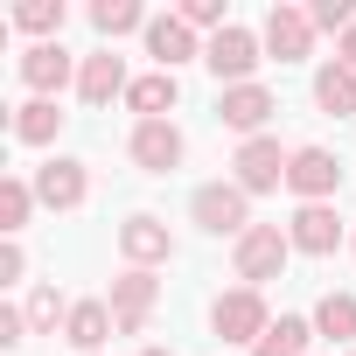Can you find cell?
<instances>
[{"mask_svg":"<svg viewBox=\"0 0 356 356\" xmlns=\"http://www.w3.org/2000/svg\"><path fill=\"white\" fill-rule=\"evenodd\" d=\"M84 196H91V175H84V161L56 154V161H42V168H35V203H42V210H77Z\"/></svg>","mask_w":356,"mask_h":356,"instance_id":"8fae6325","label":"cell"},{"mask_svg":"<svg viewBox=\"0 0 356 356\" xmlns=\"http://www.w3.org/2000/svg\"><path fill=\"white\" fill-rule=\"evenodd\" d=\"M273 112H280V98H273L266 84H231V91L217 98V119H224L231 133H245V140H259Z\"/></svg>","mask_w":356,"mask_h":356,"instance_id":"7c38bea8","label":"cell"},{"mask_svg":"<svg viewBox=\"0 0 356 356\" xmlns=\"http://www.w3.org/2000/svg\"><path fill=\"white\" fill-rule=\"evenodd\" d=\"M307 335H314V321H300V314H280L259 342H252V356H307Z\"/></svg>","mask_w":356,"mask_h":356,"instance_id":"7402d4cb","label":"cell"},{"mask_svg":"<svg viewBox=\"0 0 356 356\" xmlns=\"http://www.w3.org/2000/svg\"><path fill=\"white\" fill-rule=\"evenodd\" d=\"M203 63L217 70V84L231 91V84H252V70L266 63V42L245 29V22H231V29H217L210 42H203Z\"/></svg>","mask_w":356,"mask_h":356,"instance_id":"6da1fadb","label":"cell"},{"mask_svg":"<svg viewBox=\"0 0 356 356\" xmlns=\"http://www.w3.org/2000/svg\"><path fill=\"white\" fill-rule=\"evenodd\" d=\"M133 91V77H126V56L119 49H91L84 56V70H77V98L91 105V112H105L112 98H126Z\"/></svg>","mask_w":356,"mask_h":356,"instance_id":"9c48e42d","label":"cell"},{"mask_svg":"<svg viewBox=\"0 0 356 356\" xmlns=\"http://www.w3.org/2000/svg\"><path fill=\"white\" fill-rule=\"evenodd\" d=\"M259 42H266V56H280V63H307V56H314V22H307V8H293V0L266 8Z\"/></svg>","mask_w":356,"mask_h":356,"instance_id":"8992f818","label":"cell"},{"mask_svg":"<svg viewBox=\"0 0 356 356\" xmlns=\"http://www.w3.org/2000/svg\"><path fill=\"white\" fill-rule=\"evenodd\" d=\"M29 210H35V182L8 175V182H0V231H8V238H22V231H29Z\"/></svg>","mask_w":356,"mask_h":356,"instance_id":"cb8c5ba5","label":"cell"},{"mask_svg":"<svg viewBox=\"0 0 356 356\" xmlns=\"http://www.w3.org/2000/svg\"><path fill=\"white\" fill-rule=\"evenodd\" d=\"M63 133V112H56V98H29L22 112H15V140L22 147H49Z\"/></svg>","mask_w":356,"mask_h":356,"instance_id":"44dd1931","label":"cell"},{"mask_svg":"<svg viewBox=\"0 0 356 356\" xmlns=\"http://www.w3.org/2000/svg\"><path fill=\"white\" fill-rule=\"evenodd\" d=\"M112 328H119V321H112V300H70V321H63V342L91 356V349H98V342H105Z\"/></svg>","mask_w":356,"mask_h":356,"instance_id":"e0dca14e","label":"cell"},{"mask_svg":"<svg viewBox=\"0 0 356 356\" xmlns=\"http://www.w3.org/2000/svg\"><path fill=\"white\" fill-rule=\"evenodd\" d=\"M147 22H154V15L140 8V0H98V8H91V29L105 35V49H112L119 35H133V29L147 35Z\"/></svg>","mask_w":356,"mask_h":356,"instance_id":"ffe728a7","label":"cell"},{"mask_svg":"<svg viewBox=\"0 0 356 356\" xmlns=\"http://www.w3.org/2000/svg\"><path fill=\"white\" fill-rule=\"evenodd\" d=\"M286 252H293V238H286L280 224H252V231L238 238L231 266H238V280H245V286H266V280H280V273H286Z\"/></svg>","mask_w":356,"mask_h":356,"instance_id":"3957f363","label":"cell"},{"mask_svg":"<svg viewBox=\"0 0 356 356\" xmlns=\"http://www.w3.org/2000/svg\"><path fill=\"white\" fill-rule=\"evenodd\" d=\"M77 70H84V63H70L63 42H35V49L22 56V84H29L35 98H56L63 84H77Z\"/></svg>","mask_w":356,"mask_h":356,"instance_id":"5bb4252c","label":"cell"},{"mask_svg":"<svg viewBox=\"0 0 356 356\" xmlns=\"http://www.w3.org/2000/svg\"><path fill=\"white\" fill-rule=\"evenodd\" d=\"M140 356H175V349H140Z\"/></svg>","mask_w":356,"mask_h":356,"instance_id":"4dcf8cb0","label":"cell"},{"mask_svg":"<svg viewBox=\"0 0 356 356\" xmlns=\"http://www.w3.org/2000/svg\"><path fill=\"white\" fill-rule=\"evenodd\" d=\"M15 29L56 42V35H63V0H22V8H15Z\"/></svg>","mask_w":356,"mask_h":356,"instance_id":"d4e9b609","label":"cell"},{"mask_svg":"<svg viewBox=\"0 0 356 356\" xmlns=\"http://www.w3.org/2000/svg\"><path fill=\"white\" fill-rule=\"evenodd\" d=\"M29 273V252H22V238H8L0 245V280H22Z\"/></svg>","mask_w":356,"mask_h":356,"instance_id":"f1b7e54d","label":"cell"},{"mask_svg":"<svg viewBox=\"0 0 356 356\" xmlns=\"http://www.w3.org/2000/svg\"><path fill=\"white\" fill-rule=\"evenodd\" d=\"M335 63H342V70H356V29H342V35H335Z\"/></svg>","mask_w":356,"mask_h":356,"instance_id":"f546056e","label":"cell"},{"mask_svg":"<svg viewBox=\"0 0 356 356\" xmlns=\"http://www.w3.org/2000/svg\"><path fill=\"white\" fill-rule=\"evenodd\" d=\"M126 154H133V168H147V175H175L182 154H189V140H182L175 119H140L133 140H126Z\"/></svg>","mask_w":356,"mask_h":356,"instance_id":"5b68a950","label":"cell"},{"mask_svg":"<svg viewBox=\"0 0 356 356\" xmlns=\"http://www.w3.org/2000/svg\"><path fill=\"white\" fill-rule=\"evenodd\" d=\"M175 98H182L175 70H147V77H133V91H126V105H133L140 119H168V112H175Z\"/></svg>","mask_w":356,"mask_h":356,"instance_id":"ac0fdd59","label":"cell"},{"mask_svg":"<svg viewBox=\"0 0 356 356\" xmlns=\"http://www.w3.org/2000/svg\"><path fill=\"white\" fill-rule=\"evenodd\" d=\"M286 238H293V252L328 259V252L342 245V224H335V210H328V203H300V210H293V224H286Z\"/></svg>","mask_w":356,"mask_h":356,"instance_id":"2e32d148","label":"cell"},{"mask_svg":"<svg viewBox=\"0 0 356 356\" xmlns=\"http://www.w3.org/2000/svg\"><path fill=\"white\" fill-rule=\"evenodd\" d=\"M189 217H196L210 238H245V231H252V196H245L238 182H203V189L189 196Z\"/></svg>","mask_w":356,"mask_h":356,"instance_id":"7a4b0ae2","label":"cell"},{"mask_svg":"<svg viewBox=\"0 0 356 356\" xmlns=\"http://www.w3.org/2000/svg\"><path fill=\"white\" fill-rule=\"evenodd\" d=\"M314 335L349 342V335H356V293H321V307H314Z\"/></svg>","mask_w":356,"mask_h":356,"instance_id":"603a6c76","label":"cell"},{"mask_svg":"<svg viewBox=\"0 0 356 356\" xmlns=\"http://www.w3.org/2000/svg\"><path fill=\"white\" fill-rule=\"evenodd\" d=\"M210 328H217L224 342H259V335L273 328V314H266V293H259V286H231V293H217V307H210Z\"/></svg>","mask_w":356,"mask_h":356,"instance_id":"277c9868","label":"cell"},{"mask_svg":"<svg viewBox=\"0 0 356 356\" xmlns=\"http://www.w3.org/2000/svg\"><path fill=\"white\" fill-rule=\"evenodd\" d=\"M147 56H154L161 70H182L189 56H203V42H196V29H189L182 15H154V22H147Z\"/></svg>","mask_w":356,"mask_h":356,"instance_id":"9a60e30c","label":"cell"},{"mask_svg":"<svg viewBox=\"0 0 356 356\" xmlns=\"http://www.w3.org/2000/svg\"><path fill=\"white\" fill-rule=\"evenodd\" d=\"M119 252H126V266H140V273H154V266H168L175 259V238H168V224L161 217H126L119 224Z\"/></svg>","mask_w":356,"mask_h":356,"instance_id":"4fadbf2b","label":"cell"},{"mask_svg":"<svg viewBox=\"0 0 356 356\" xmlns=\"http://www.w3.org/2000/svg\"><path fill=\"white\" fill-rule=\"evenodd\" d=\"M175 15H182L189 29H210V35H217V29H231V22H224V0H182Z\"/></svg>","mask_w":356,"mask_h":356,"instance_id":"83f0119b","label":"cell"},{"mask_svg":"<svg viewBox=\"0 0 356 356\" xmlns=\"http://www.w3.org/2000/svg\"><path fill=\"white\" fill-rule=\"evenodd\" d=\"M349 245H356V238H349Z\"/></svg>","mask_w":356,"mask_h":356,"instance_id":"1f68e13d","label":"cell"},{"mask_svg":"<svg viewBox=\"0 0 356 356\" xmlns=\"http://www.w3.org/2000/svg\"><path fill=\"white\" fill-rule=\"evenodd\" d=\"M154 300H161V280L140 273V266H126V273L112 280V321H119V335H140L147 314H154Z\"/></svg>","mask_w":356,"mask_h":356,"instance_id":"30bf717a","label":"cell"},{"mask_svg":"<svg viewBox=\"0 0 356 356\" xmlns=\"http://www.w3.org/2000/svg\"><path fill=\"white\" fill-rule=\"evenodd\" d=\"M314 105H321L328 119H349V112H356V70L321 63V70H314Z\"/></svg>","mask_w":356,"mask_h":356,"instance_id":"d6986e66","label":"cell"},{"mask_svg":"<svg viewBox=\"0 0 356 356\" xmlns=\"http://www.w3.org/2000/svg\"><path fill=\"white\" fill-rule=\"evenodd\" d=\"M56 321H70V300H63L56 286H35V293H29V328H35V335H56Z\"/></svg>","mask_w":356,"mask_h":356,"instance_id":"484cf974","label":"cell"},{"mask_svg":"<svg viewBox=\"0 0 356 356\" xmlns=\"http://www.w3.org/2000/svg\"><path fill=\"white\" fill-rule=\"evenodd\" d=\"M307 22H314V35H321V29H328V35H342V29H356V8H349V0H314Z\"/></svg>","mask_w":356,"mask_h":356,"instance_id":"4316f807","label":"cell"},{"mask_svg":"<svg viewBox=\"0 0 356 356\" xmlns=\"http://www.w3.org/2000/svg\"><path fill=\"white\" fill-rule=\"evenodd\" d=\"M286 189H293L300 203H328V196L342 189V161H335L328 147H293V161H286Z\"/></svg>","mask_w":356,"mask_h":356,"instance_id":"52a82bcc","label":"cell"},{"mask_svg":"<svg viewBox=\"0 0 356 356\" xmlns=\"http://www.w3.org/2000/svg\"><path fill=\"white\" fill-rule=\"evenodd\" d=\"M286 161H293V154H280V140H266V133H259V140H245V147H238V161H231L238 175H231V182H238L245 196H266V189H280V182H286Z\"/></svg>","mask_w":356,"mask_h":356,"instance_id":"ba28073f","label":"cell"}]
</instances>
